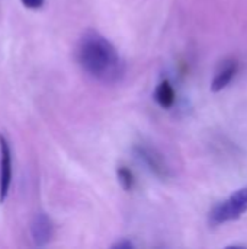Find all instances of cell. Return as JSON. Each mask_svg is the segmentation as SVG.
I'll use <instances>...</instances> for the list:
<instances>
[{"label": "cell", "instance_id": "7a4b0ae2", "mask_svg": "<svg viewBox=\"0 0 247 249\" xmlns=\"http://www.w3.org/2000/svg\"><path fill=\"white\" fill-rule=\"evenodd\" d=\"M247 212V187L233 193L227 200L218 203L210 212V225L220 226L227 222L240 219Z\"/></svg>", "mask_w": 247, "mask_h": 249}, {"label": "cell", "instance_id": "277c9868", "mask_svg": "<svg viewBox=\"0 0 247 249\" xmlns=\"http://www.w3.org/2000/svg\"><path fill=\"white\" fill-rule=\"evenodd\" d=\"M13 178V156L9 139L0 133V203H4Z\"/></svg>", "mask_w": 247, "mask_h": 249}, {"label": "cell", "instance_id": "52a82bcc", "mask_svg": "<svg viewBox=\"0 0 247 249\" xmlns=\"http://www.w3.org/2000/svg\"><path fill=\"white\" fill-rule=\"evenodd\" d=\"M154 99L165 109H169L175 105L176 93H175V88L169 79H165L157 85L156 92H154Z\"/></svg>", "mask_w": 247, "mask_h": 249}, {"label": "cell", "instance_id": "3957f363", "mask_svg": "<svg viewBox=\"0 0 247 249\" xmlns=\"http://www.w3.org/2000/svg\"><path fill=\"white\" fill-rule=\"evenodd\" d=\"M132 150H134L135 156L147 166V169L154 177H157L162 181H166L172 177L170 166H169L166 158L163 156V153L157 147L141 142V143H137Z\"/></svg>", "mask_w": 247, "mask_h": 249}, {"label": "cell", "instance_id": "ba28073f", "mask_svg": "<svg viewBox=\"0 0 247 249\" xmlns=\"http://www.w3.org/2000/svg\"><path fill=\"white\" fill-rule=\"evenodd\" d=\"M116 175H118V181L121 184V187L125 191H131L135 185V177L134 174L127 168V166H119L116 169Z\"/></svg>", "mask_w": 247, "mask_h": 249}, {"label": "cell", "instance_id": "8992f818", "mask_svg": "<svg viewBox=\"0 0 247 249\" xmlns=\"http://www.w3.org/2000/svg\"><path fill=\"white\" fill-rule=\"evenodd\" d=\"M239 71V63L236 60H227L221 66V69L217 71L215 77L211 82V90L213 92H220L224 88L230 85V82L234 79V76Z\"/></svg>", "mask_w": 247, "mask_h": 249}, {"label": "cell", "instance_id": "5b68a950", "mask_svg": "<svg viewBox=\"0 0 247 249\" xmlns=\"http://www.w3.org/2000/svg\"><path fill=\"white\" fill-rule=\"evenodd\" d=\"M29 233L36 247H47L54 238V223L45 213H38L31 222Z\"/></svg>", "mask_w": 247, "mask_h": 249}, {"label": "cell", "instance_id": "6da1fadb", "mask_svg": "<svg viewBox=\"0 0 247 249\" xmlns=\"http://www.w3.org/2000/svg\"><path fill=\"white\" fill-rule=\"evenodd\" d=\"M76 60L86 74L103 83H118L125 73V64L114 44L98 31H86L76 47Z\"/></svg>", "mask_w": 247, "mask_h": 249}, {"label": "cell", "instance_id": "30bf717a", "mask_svg": "<svg viewBox=\"0 0 247 249\" xmlns=\"http://www.w3.org/2000/svg\"><path fill=\"white\" fill-rule=\"evenodd\" d=\"M112 248L114 249H132L134 248V244L131 242V241H119V242H116V244H114L112 245Z\"/></svg>", "mask_w": 247, "mask_h": 249}, {"label": "cell", "instance_id": "9c48e42d", "mask_svg": "<svg viewBox=\"0 0 247 249\" xmlns=\"http://www.w3.org/2000/svg\"><path fill=\"white\" fill-rule=\"evenodd\" d=\"M20 1L26 9H32V10L41 9L44 6V3H45V0H20Z\"/></svg>", "mask_w": 247, "mask_h": 249}]
</instances>
